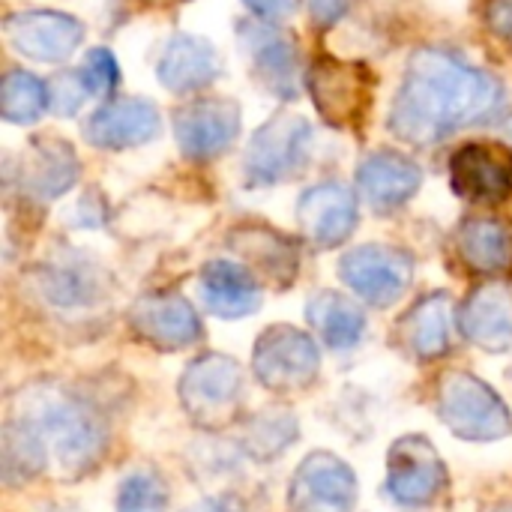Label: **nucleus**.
<instances>
[{
  "instance_id": "a878e982",
  "label": "nucleus",
  "mask_w": 512,
  "mask_h": 512,
  "mask_svg": "<svg viewBox=\"0 0 512 512\" xmlns=\"http://www.w3.org/2000/svg\"><path fill=\"white\" fill-rule=\"evenodd\" d=\"M78 180V156L60 138H39L21 159V189L33 198H57Z\"/></svg>"
},
{
  "instance_id": "b1692460",
  "label": "nucleus",
  "mask_w": 512,
  "mask_h": 512,
  "mask_svg": "<svg viewBox=\"0 0 512 512\" xmlns=\"http://www.w3.org/2000/svg\"><path fill=\"white\" fill-rule=\"evenodd\" d=\"M456 252L462 264L486 279L512 276V231L489 216H471L456 231Z\"/></svg>"
},
{
  "instance_id": "a211bd4d",
  "label": "nucleus",
  "mask_w": 512,
  "mask_h": 512,
  "mask_svg": "<svg viewBox=\"0 0 512 512\" xmlns=\"http://www.w3.org/2000/svg\"><path fill=\"white\" fill-rule=\"evenodd\" d=\"M297 222L312 246L333 249L357 228V198L342 183H318L300 195Z\"/></svg>"
},
{
  "instance_id": "7c9ffc66",
  "label": "nucleus",
  "mask_w": 512,
  "mask_h": 512,
  "mask_svg": "<svg viewBox=\"0 0 512 512\" xmlns=\"http://www.w3.org/2000/svg\"><path fill=\"white\" fill-rule=\"evenodd\" d=\"M84 99H90V87L81 75V69H66V72H57L51 81H48V105L57 111V114H75Z\"/></svg>"
},
{
  "instance_id": "423d86ee",
  "label": "nucleus",
  "mask_w": 512,
  "mask_h": 512,
  "mask_svg": "<svg viewBox=\"0 0 512 512\" xmlns=\"http://www.w3.org/2000/svg\"><path fill=\"white\" fill-rule=\"evenodd\" d=\"M312 126L303 117L279 114L264 123L243 156V177L249 186H276L306 171L312 159Z\"/></svg>"
},
{
  "instance_id": "7ed1b4c3",
  "label": "nucleus",
  "mask_w": 512,
  "mask_h": 512,
  "mask_svg": "<svg viewBox=\"0 0 512 512\" xmlns=\"http://www.w3.org/2000/svg\"><path fill=\"white\" fill-rule=\"evenodd\" d=\"M30 291L63 321H90L111 303V273L84 252L63 249L30 270Z\"/></svg>"
},
{
  "instance_id": "393cba45",
  "label": "nucleus",
  "mask_w": 512,
  "mask_h": 512,
  "mask_svg": "<svg viewBox=\"0 0 512 512\" xmlns=\"http://www.w3.org/2000/svg\"><path fill=\"white\" fill-rule=\"evenodd\" d=\"M156 72L165 90L186 96L204 90L219 75V57L210 42L189 33H177L174 39H168Z\"/></svg>"
},
{
  "instance_id": "9d476101",
  "label": "nucleus",
  "mask_w": 512,
  "mask_h": 512,
  "mask_svg": "<svg viewBox=\"0 0 512 512\" xmlns=\"http://www.w3.org/2000/svg\"><path fill=\"white\" fill-rule=\"evenodd\" d=\"M342 282L369 306L387 309L399 303L414 279V261L399 246L366 243L351 249L339 264Z\"/></svg>"
},
{
  "instance_id": "c85d7f7f",
  "label": "nucleus",
  "mask_w": 512,
  "mask_h": 512,
  "mask_svg": "<svg viewBox=\"0 0 512 512\" xmlns=\"http://www.w3.org/2000/svg\"><path fill=\"white\" fill-rule=\"evenodd\" d=\"M48 108V84L24 69H12L0 84V114L9 123H33Z\"/></svg>"
},
{
  "instance_id": "c756f323",
  "label": "nucleus",
  "mask_w": 512,
  "mask_h": 512,
  "mask_svg": "<svg viewBox=\"0 0 512 512\" xmlns=\"http://www.w3.org/2000/svg\"><path fill=\"white\" fill-rule=\"evenodd\" d=\"M168 483L156 468H135L117 486V512H168Z\"/></svg>"
},
{
  "instance_id": "473e14b6",
  "label": "nucleus",
  "mask_w": 512,
  "mask_h": 512,
  "mask_svg": "<svg viewBox=\"0 0 512 512\" xmlns=\"http://www.w3.org/2000/svg\"><path fill=\"white\" fill-rule=\"evenodd\" d=\"M483 21L501 42L512 45V0H489L483 6Z\"/></svg>"
},
{
  "instance_id": "ddd939ff",
  "label": "nucleus",
  "mask_w": 512,
  "mask_h": 512,
  "mask_svg": "<svg viewBox=\"0 0 512 512\" xmlns=\"http://www.w3.org/2000/svg\"><path fill=\"white\" fill-rule=\"evenodd\" d=\"M132 333L156 351H186L204 339V327L192 303L174 291H156L141 297L129 309Z\"/></svg>"
},
{
  "instance_id": "2f4dec72",
  "label": "nucleus",
  "mask_w": 512,
  "mask_h": 512,
  "mask_svg": "<svg viewBox=\"0 0 512 512\" xmlns=\"http://www.w3.org/2000/svg\"><path fill=\"white\" fill-rule=\"evenodd\" d=\"M81 75L90 87V96H111L117 81H120V69H117V60L111 57V51L105 48H93L87 57H84V66H81Z\"/></svg>"
},
{
  "instance_id": "aec40b11",
  "label": "nucleus",
  "mask_w": 512,
  "mask_h": 512,
  "mask_svg": "<svg viewBox=\"0 0 512 512\" xmlns=\"http://www.w3.org/2000/svg\"><path fill=\"white\" fill-rule=\"evenodd\" d=\"M459 333L489 351L501 354L512 348V291L504 285H480L465 297V303L456 312Z\"/></svg>"
},
{
  "instance_id": "20e7f679",
  "label": "nucleus",
  "mask_w": 512,
  "mask_h": 512,
  "mask_svg": "<svg viewBox=\"0 0 512 512\" xmlns=\"http://www.w3.org/2000/svg\"><path fill=\"white\" fill-rule=\"evenodd\" d=\"M435 411L441 423L465 441H501L512 432V414L504 399L465 369L444 372L435 384Z\"/></svg>"
},
{
  "instance_id": "bb28decb",
  "label": "nucleus",
  "mask_w": 512,
  "mask_h": 512,
  "mask_svg": "<svg viewBox=\"0 0 512 512\" xmlns=\"http://www.w3.org/2000/svg\"><path fill=\"white\" fill-rule=\"evenodd\" d=\"M306 321L330 351H351L366 333L363 309L336 291H318L306 306Z\"/></svg>"
},
{
  "instance_id": "4c0bfd02",
  "label": "nucleus",
  "mask_w": 512,
  "mask_h": 512,
  "mask_svg": "<svg viewBox=\"0 0 512 512\" xmlns=\"http://www.w3.org/2000/svg\"><path fill=\"white\" fill-rule=\"evenodd\" d=\"M498 512H512V504H504V507H501Z\"/></svg>"
},
{
  "instance_id": "1a4fd4ad",
  "label": "nucleus",
  "mask_w": 512,
  "mask_h": 512,
  "mask_svg": "<svg viewBox=\"0 0 512 512\" xmlns=\"http://www.w3.org/2000/svg\"><path fill=\"white\" fill-rule=\"evenodd\" d=\"M450 489L438 450L423 435L399 438L387 459V495L402 510H429Z\"/></svg>"
},
{
  "instance_id": "4468645a",
  "label": "nucleus",
  "mask_w": 512,
  "mask_h": 512,
  "mask_svg": "<svg viewBox=\"0 0 512 512\" xmlns=\"http://www.w3.org/2000/svg\"><path fill=\"white\" fill-rule=\"evenodd\" d=\"M357 477L333 453H312L288 486V512H351Z\"/></svg>"
},
{
  "instance_id": "9b49d317",
  "label": "nucleus",
  "mask_w": 512,
  "mask_h": 512,
  "mask_svg": "<svg viewBox=\"0 0 512 512\" xmlns=\"http://www.w3.org/2000/svg\"><path fill=\"white\" fill-rule=\"evenodd\" d=\"M243 111L222 96H204L186 102L174 114V135L186 159L204 162L222 156L240 135Z\"/></svg>"
},
{
  "instance_id": "5701e85b",
  "label": "nucleus",
  "mask_w": 512,
  "mask_h": 512,
  "mask_svg": "<svg viewBox=\"0 0 512 512\" xmlns=\"http://www.w3.org/2000/svg\"><path fill=\"white\" fill-rule=\"evenodd\" d=\"M201 303L219 318H246L261 306V282L246 264L210 261L198 279Z\"/></svg>"
},
{
  "instance_id": "c9c22d12",
  "label": "nucleus",
  "mask_w": 512,
  "mask_h": 512,
  "mask_svg": "<svg viewBox=\"0 0 512 512\" xmlns=\"http://www.w3.org/2000/svg\"><path fill=\"white\" fill-rule=\"evenodd\" d=\"M186 512H243V504L231 495H219V498H204L192 504Z\"/></svg>"
},
{
  "instance_id": "72a5a7b5",
  "label": "nucleus",
  "mask_w": 512,
  "mask_h": 512,
  "mask_svg": "<svg viewBox=\"0 0 512 512\" xmlns=\"http://www.w3.org/2000/svg\"><path fill=\"white\" fill-rule=\"evenodd\" d=\"M351 6H354V0H306L309 18H312L318 27H330V24H336V21H339Z\"/></svg>"
},
{
  "instance_id": "f257e3e1",
  "label": "nucleus",
  "mask_w": 512,
  "mask_h": 512,
  "mask_svg": "<svg viewBox=\"0 0 512 512\" xmlns=\"http://www.w3.org/2000/svg\"><path fill=\"white\" fill-rule=\"evenodd\" d=\"M501 102L504 87L495 75L444 48H420L405 66L390 129L405 144L432 147L465 126L489 120Z\"/></svg>"
},
{
  "instance_id": "f03ea898",
  "label": "nucleus",
  "mask_w": 512,
  "mask_h": 512,
  "mask_svg": "<svg viewBox=\"0 0 512 512\" xmlns=\"http://www.w3.org/2000/svg\"><path fill=\"white\" fill-rule=\"evenodd\" d=\"M6 420L39 450L45 474L51 471L63 483L93 474L111 447V423L102 402L60 381L24 387L12 396Z\"/></svg>"
},
{
  "instance_id": "412c9836",
  "label": "nucleus",
  "mask_w": 512,
  "mask_h": 512,
  "mask_svg": "<svg viewBox=\"0 0 512 512\" xmlns=\"http://www.w3.org/2000/svg\"><path fill=\"white\" fill-rule=\"evenodd\" d=\"M420 183H423L420 168L405 153L396 150H378L366 156L357 171V189L363 201L378 213H390L408 204L417 195Z\"/></svg>"
},
{
  "instance_id": "2eb2a0df",
  "label": "nucleus",
  "mask_w": 512,
  "mask_h": 512,
  "mask_svg": "<svg viewBox=\"0 0 512 512\" xmlns=\"http://www.w3.org/2000/svg\"><path fill=\"white\" fill-rule=\"evenodd\" d=\"M456 195L477 204H501L512 198V150L492 141H471L450 162Z\"/></svg>"
},
{
  "instance_id": "4be33fe9",
  "label": "nucleus",
  "mask_w": 512,
  "mask_h": 512,
  "mask_svg": "<svg viewBox=\"0 0 512 512\" xmlns=\"http://www.w3.org/2000/svg\"><path fill=\"white\" fill-rule=\"evenodd\" d=\"M231 249L240 255V264H246L264 285L288 288L297 276V246L273 228L243 225L231 234Z\"/></svg>"
},
{
  "instance_id": "dca6fc26",
  "label": "nucleus",
  "mask_w": 512,
  "mask_h": 512,
  "mask_svg": "<svg viewBox=\"0 0 512 512\" xmlns=\"http://www.w3.org/2000/svg\"><path fill=\"white\" fill-rule=\"evenodd\" d=\"M6 39L15 51L39 60V63H60L72 57V51L84 39V27L78 18L51 9H30L15 12L3 24Z\"/></svg>"
},
{
  "instance_id": "f3484780",
  "label": "nucleus",
  "mask_w": 512,
  "mask_h": 512,
  "mask_svg": "<svg viewBox=\"0 0 512 512\" xmlns=\"http://www.w3.org/2000/svg\"><path fill=\"white\" fill-rule=\"evenodd\" d=\"M453 327H456V309L450 294L444 291L426 294L399 318L396 348L417 363L441 360L453 348Z\"/></svg>"
},
{
  "instance_id": "f704fd0d",
  "label": "nucleus",
  "mask_w": 512,
  "mask_h": 512,
  "mask_svg": "<svg viewBox=\"0 0 512 512\" xmlns=\"http://www.w3.org/2000/svg\"><path fill=\"white\" fill-rule=\"evenodd\" d=\"M261 21H282L297 9V0H243Z\"/></svg>"
},
{
  "instance_id": "6ab92c4d",
  "label": "nucleus",
  "mask_w": 512,
  "mask_h": 512,
  "mask_svg": "<svg viewBox=\"0 0 512 512\" xmlns=\"http://www.w3.org/2000/svg\"><path fill=\"white\" fill-rule=\"evenodd\" d=\"M162 117L147 99H111L96 108L84 123V138L102 150H126L147 144L159 135Z\"/></svg>"
},
{
  "instance_id": "0eeeda50",
  "label": "nucleus",
  "mask_w": 512,
  "mask_h": 512,
  "mask_svg": "<svg viewBox=\"0 0 512 512\" xmlns=\"http://www.w3.org/2000/svg\"><path fill=\"white\" fill-rule=\"evenodd\" d=\"M252 369L264 390L276 396H297L318 381L321 354L312 336L297 327L276 324L261 333L252 354Z\"/></svg>"
},
{
  "instance_id": "39448f33",
  "label": "nucleus",
  "mask_w": 512,
  "mask_h": 512,
  "mask_svg": "<svg viewBox=\"0 0 512 512\" xmlns=\"http://www.w3.org/2000/svg\"><path fill=\"white\" fill-rule=\"evenodd\" d=\"M246 378L237 360L204 354L192 360L180 378V402L189 420L204 432H222L240 420Z\"/></svg>"
},
{
  "instance_id": "cd10ccee",
  "label": "nucleus",
  "mask_w": 512,
  "mask_h": 512,
  "mask_svg": "<svg viewBox=\"0 0 512 512\" xmlns=\"http://www.w3.org/2000/svg\"><path fill=\"white\" fill-rule=\"evenodd\" d=\"M297 435V417L282 405H267L243 423L237 444L243 456L255 462H273L297 441Z\"/></svg>"
},
{
  "instance_id": "6e6552de",
  "label": "nucleus",
  "mask_w": 512,
  "mask_h": 512,
  "mask_svg": "<svg viewBox=\"0 0 512 512\" xmlns=\"http://www.w3.org/2000/svg\"><path fill=\"white\" fill-rule=\"evenodd\" d=\"M306 87L312 93L318 114L327 123H333L339 129H354L369 114L375 78H372L369 66H363V63L321 57L312 63V69L306 75Z\"/></svg>"
},
{
  "instance_id": "f8f14e48",
  "label": "nucleus",
  "mask_w": 512,
  "mask_h": 512,
  "mask_svg": "<svg viewBox=\"0 0 512 512\" xmlns=\"http://www.w3.org/2000/svg\"><path fill=\"white\" fill-rule=\"evenodd\" d=\"M237 36L261 87L279 99H294L300 90L297 42L273 21H243Z\"/></svg>"
},
{
  "instance_id": "e433bc0d",
  "label": "nucleus",
  "mask_w": 512,
  "mask_h": 512,
  "mask_svg": "<svg viewBox=\"0 0 512 512\" xmlns=\"http://www.w3.org/2000/svg\"><path fill=\"white\" fill-rule=\"evenodd\" d=\"M501 135H504V141L510 144V150H512V114L504 117V123H501Z\"/></svg>"
}]
</instances>
